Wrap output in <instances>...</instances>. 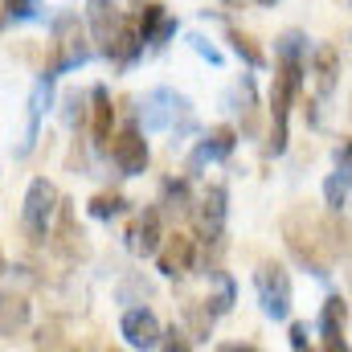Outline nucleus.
I'll return each mask as SVG.
<instances>
[{
	"mask_svg": "<svg viewBox=\"0 0 352 352\" xmlns=\"http://www.w3.org/2000/svg\"><path fill=\"white\" fill-rule=\"evenodd\" d=\"M299 94H303V54H278V74L270 90V152L274 156L287 148V115Z\"/></svg>",
	"mask_w": 352,
	"mask_h": 352,
	"instance_id": "obj_1",
	"label": "nucleus"
},
{
	"mask_svg": "<svg viewBox=\"0 0 352 352\" xmlns=\"http://www.w3.org/2000/svg\"><path fill=\"white\" fill-rule=\"evenodd\" d=\"M283 234H287V246L299 263L307 266L316 278H328L332 274V246L324 238V226H316L307 213H291L283 221Z\"/></svg>",
	"mask_w": 352,
	"mask_h": 352,
	"instance_id": "obj_2",
	"label": "nucleus"
},
{
	"mask_svg": "<svg viewBox=\"0 0 352 352\" xmlns=\"http://www.w3.org/2000/svg\"><path fill=\"white\" fill-rule=\"evenodd\" d=\"M58 205H62V192L54 188V180L37 176V180L29 184V192H25V213H21L29 238H45V234H50V226H54V217H58Z\"/></svg>",
	"mask_w": 352,
	"mask_h": 352,
	"instance_id": "obj_3",
	"label": "nucleus"
},
{
	"mask_svg": "<svg viewBox=\"0 0 352 352\" xmlns=\"http://www.w3.org/2000/svg\"><path fill=\"white\" fill-rule=\"evenodd\" d=\"M140 119H144V131H168V127H176V119L192 127L188 102H184L176 90H164V87H160V90H148V94H144Z\"/></svg>",
	"mask_w": 352,
	"mask_h": 352,
	"instance_id": "obj_4",
	"label": "nucleus"
},
{
	"mask_svg": "<svg viewBox=\"0 0 352 352\" xmlns=\"http://www.w3.org/2000/svg\"><path fill=\"white\" fill-rule=\"evenodd\" d=\"M54 33H58V41H54V62H50V70H45V78H58V70H70V66H82L90 58V45L87 37H82V29H78V21L66 12V16H58V25H54Z\"/></svg>",
	"mask_w": 352,
	"mask_h": 352,
	"instance_id": "obj_5",
	"label": "nucleus"
},
{
	"mask_svg": "<svg viewBox=\"0 0 352 352\" xmlns=\"http://www.w3.org/2000/svg\"><path fill=\"white\" fill-rule=\"evenodd\" d=\"M50 246H54V254H62L66 263H82L90 258V242L87 234H82V226H78V217H74V209L62 201L58 205V217H54V226H50Z\"/></svg>",
	"mask_w": 352,
	"mask_h": 352,
	"instance_id": "obj_6",
	"label": "nucleus"
},
{
	"mask_svg": "<svg viewBox=\"0 0 352 352\" xmlns=\"http://www.w3.org/2000/svg\"><path fill=\"white\" fill-rule=\"evenodd\" d=\"M254 287H258V299H263V311L274 320H287L291 311V274L278 263H263L254 274Z\"/></svg>",
	"mask_w": 352,
	"mask_h": 352,
	"instance_id": "obj_7",
	"label": "nucleus"
},
{
	"mask_svg": "<svg viewBox=\"0 0 352 352\" xmlns=\"http://www.w3.org/2000/svg\"><path fill=\"white\" fill-rule=\"evenodd\" d=\"M111 160L123 176H140L148 168V140L140 135V127H123L119 135H111Z\"/></svg>",
	"mask_w": 352,
	"mask_h": 352,
	"instance_id": "obj_8",
	"label": "nucleus"
},
{
	"mask_svg": "<svg viewBox=\"0 0 352 352\" xmlns=\"http://www.w3.org/2000/svg\"><path fill=\"white\" fill-rule=\"evenodd\" d=\"M119 332H123V340H127L131 349H156L160 336H164V328H160V320H156L152 307H131V311H123Z\"/></svg>",
	"mask_w": 352,
	"mask_h": 352,
	"instance_id": "obj_9",
	"label": "nucleus"
},
{
	"mask_svg": "<svg viewBox=\"0 0 352 352\" xmlns=\"http://www.w3.org/2000/svg\"><path fill=\"white\" fill-rule=\"evenodd\" d=\"M156 263H160V270H164L168 278L192 274V266H197V242H192L188 234H168L164 246L156 250Z\"/></svg>",
	"mask_w": 352,
	"mask_h": 352,
	"instance_id": "obj_10",
	"label": "nucleus"
},
{
	"mask_svg": "<svg viewBox=\"0 0 352 352\" xmlns=\"http://www.w3.org/2000/svg\"><path fill=\"white\" fill-rule=\"evenodd\" d=\"M226 188L221 184H209L205 197L197 201V230L205 242H221V226H226Z\"/></svg>",
	"mask_w": 352,
	"mask_h": 352,
	"instance_id": "obj_11",
	"label": "nucleus"
},
{
	"mask_svg": "<svg viewBox=\"0 0 352 352\" xmlns=\"http://www.w3.org/2000/svg\"><path fill=\"white\" fill-rule=\"evenodd\" d=\"M102 50H107V58H111L115 66H131V62L144 54V41H140V25H135L131 16H123V21H119V29L111 33V41H107Z\"/></svg>",
	"mask_w": 352,
	"mask_h": 352,
	"instance_id": "obj_12",
	"label": "nucleus"
},
{
	"mask_svg": "<svg viewBox=\"0 0 352 352\" xmlns=\"http://www.w3.org/2000/svg\"><path fill=\"white\" fill-rule=\"evenodd\" d=\"M234 144H238V131H234V127H213V131L201 140V148L192 152L188 168H192V173H201L205 164H213V160H226V156L234 152Z\"/></svg>",
	"mask_w": 352,
	"mask_h": 352,
	"instance_id": "obj_13",
	"label": "nucleus"
},
{
	"mask_svg": "<svg viewBox=\"0 0 352 352\" xmlns=\"http://www.w3.org/2000/svg\"><path fill=\"white\" fill-rule=\"evenodd\" d=\"M344 324H349V303L340 295L324 299V307H320V332H324V349L328 352L344 349Z\"/></svg>",
	"mask_w": 352,
	"mask_h": 352,
	"instance_id": "obj_14",
	"label": "nucleus"
},
{
	"mask_svg": "<svg viewBox=\"0 0 352 352\" xmlns=\"http://www.w3.org/2000/svg\"><path fill=\"white\" fill-rule=\"evenodd\" d=\"M135 25H140V41H144V45H164L176 33V21L164 12V4H148Z\"/></svg>",
	"mask_w": 352,
	"mask_h": 352,
	"instance_id": "obj_15",
	"label": "nucleus"
},
{
	"mask_svg": "<svg viewBox=\"0 0 352 352\" xmlns=\"http://www.w3.org/2000/svg\"><path fill=\"white\" fill-rule=\"evenodd\" d=\"M111 123H115L111 90L94 87L90 90V131H94V144H111Z\"/></svg>",
	"mask_w": 352,
	"mask_h": 352,
	"instance_id": "obj_16",
	"label": "nucleus"
},
{
	"mask_svg": "<svg viewBox=\"0 0 352 352\" xmlns=\"http://www.w3.org/2000/svg\"><path fill=\"white\" fill-rule=\"evenodd\" d=\"M336 78H340V54L332 45H320L316 58H311V82L320 94H332L336 90Z\"/></svg>",
	"mask_w": 352,
	"mask_h": 352,
	"instance_id": "obj_17",
	"label": "nucleus"
},
{
	"mask_svg": "<svg viewBox=\"0 0 352 352\" xmlns=\"http://www.w3.org/2000/svg\"><path fill=\"white\" fill-rule=\"evenodd\" d=\"M29 324V299L25 295H0V340H8V336H16L21 328Z\"/></svg>",
	"mask_w": 352,
	"mask_h": 352,
	"instance_id": "obj_18",
	"label": "nucleus"
},
{
	"mask_svg": "<svg viewBox=\"0 0 352 352\" xmlns=\"http://www.w3.org/2000/svg\"><path fill=\"white\" fill-rule=\"evenodd\" d=\"M131 246L140 254H156L160 250V209H144V217L131 230Z\"/></svg>",
	"mask_w": 352,
	"mask_h": 352,
	"instance_id": "obj_19",
	"label": "nucleus"
},
{
	"mask_svg": "<svg viewBox=\"0 0 352 352\" xmlns=\"http://www.w3.org/2000/svg\"><path fill=\"white\" fill-rule=\"evenodd\" d=\"M160 205L168 209V213H188L192 209V192H188V180H164L160 184Z\"/></svg>",
	"mask_w": 352,
	"mask_h": 352,
	"instance_id": "obj_20",
	"label": "nucleus"
},
{
	"mask_svg": "<svg viewBox=\"0 0 352 352\" xmlns=\"http://www.w3.org/2000/svg\"><path fill=\"white\" fill-rule=\"evenodd\" d=\"M205 274L217 283V295H209L205 307H209L213 316H226V311L234 307V283H230V274H221V270H205Z\"/></svg>",
	"mask_w": 352,
	"mask_h": 352,
	"instance_id": "obj_21",
	"label": "nucleus"
},
{
	"mask_svg": "<svg viewBox=\"0 0 352 352\" xmlns=\"http://www.w3.org/2000/svg\"><path fill=\"white\" fill-rule=\"evenodd\" d=\"M324 197H328L332 209H344L352 201V173H340V168H336V173L324 180Z\"/></svg>",
	"mask_w": 352,
	"mask_h": 352,
	"instance_id": "obj_22",
	"label": "nucleus"
},
{
	"mask_svg": "<svg viewBox=\"0 0 352 352\" xmlns=\"http://www.w3.org/2000/svg\"><path fill=\"white\" fill-rule=\"evenodd\" d=\"M238 111H242V127L254 135L258 131V107H254V82L250 78H242V87H238Z\"/></svg>",
	"mask_w": 352,
	"mask_h": 352,
	"instance_id": "obj_23",
	"label": "nucleus"
},
{
	"mask_svg": "<svg viewBox=\"0 0 352 352\" xmlns=\"http://www.w3.org/2000/svg\"><path fill=\"white\" fill-rule=\"evenodd\" d=\"M230 41H234V50H238V58H246V66H266V54L254 45V37L250 33H238V29H230Z\"/></svg>",
	"mask_w": 352,
	"mask_h": 352,
	"instance_id": "obj_24",
	"label": "nucleus"
},
{
	"mask_svg": "<svg viewBox=\"0 0 352 352\" xmlns=\"http://www.w3.org/2000/svg\"><path fill=\"white\" fill-rule=\"evenodd\" d=\"M123 209H127V201H123L119 192H98V197L90 201V213H94V217H102V221H107V217H119Z\"/></svg>",
	"mask_w": 352,
	"mask_h": 352,
	"instance_id": "obj_25",
	"label": "nucleus"
},
{
	"mask_svg": "<svg viewBox=\"0 0 352 352\" xmlns=\"http://www.w3.org/2000/svg\"><path fill=\"white\" fill-rule=\"evenodd\" d=\"M62 115H66V123H70V127H78V123H82V94H78V90H74V94H66V111H62Z\"/></svg>",
	"mask_w": 352,
	"mask_h": 352,
	"instance_id": "obj_26",
	"label": "nucleus"
},
{
	"mask_svg": "<svg viewBox=\"0 0 352 352\" xmlns=\"http://www.w3.org/2000/svg\"><path fill=\"white\" fill-rule=\"evenodd\" d=\"M4 4H8V16H16V21L33 16V8H37V0H4Z\"/></svg>",
	"mask_w": 352,
	"mask_h": 352,
	"instance_id": "obj_27",
	"label": "nucleus"
},
{
	"mask_svg": "<svg viewBox=\"0 0 352 352\" xmlns=\"http://www.w3.org/2000/svg\"><path fill=\"white\" fill-rule=\"evenodd\" d=\"M188 45H192V50H197V54H201V58H209V62H213V66H217V62H221V54H217V50H213V45H209V41H205V37H188Z\"/></svg>",
	"mask_w": 352,
	"mask_h": 352,
	"instance_id": "obj_28",
	"label": "nucleus"
},
{
	"mask_svg": "<svg viewBox=\"0 0 352 352\" xmlns=\"http://www.w3.org/2000/svg\"><path fill=\"white\" fill-rule=\"evenodd\" d=\"M336 168H340V173H352V140H344V144L336 148Z\"/></svg>",
	"mask_w": 352,
	"mask_h": 352,
	"instance_id": "obj_29",
	"label": "nucleus"
},
{
	"mask_svg": "<svg viewBox=\"0 0 352 352\" xmlns=\"http://www.w3.org/2000/svg\"><path fill=\"white\" fill-rule=\"evenodd\" d=\"M291 349H307V328L303 324H291Z\"/></svg>",
	"mask_w": 352,
	"mask_h": 352,
	"instance_id": "obj_30",
	"label": "nucleus"
},
{
	"mask_svg": "<svg viewBox=\"0 0 352 352\" xmlns=\"http://www.w3.org/2000/svg\"><path fill=\"white\" fill-rule=\"evenodd\" d=\"M258 4H274V0H258Z\"/></svg>",
	"mask_w": 352,
	"mask_h": 352,
	"instance_id": "obj_31",
	"label": "nucleus"
},
{
	"mask_svg": "<svg viewBox=\"0 0 352 352\" xmlns=\"http://www.w3.org/2000/svg\"><path fill=\"white\" fill-rule=\"evenodd\" d=\"M0 25H4V12H0Z\"/></svg>",
	"mask_w": 352,
	"mask_h": 352,
	"instance_id": "obj_32",
	"label": "nucleus"
},
{
	"mask_svg": "<svg viewBox=\"0 0 352 352\" xmlns=\"http://www.w3.org/2000/svg\"><path fill=\"white\" fill-rule=\"evenodd\" d=\"M226 4H234V0H226Z\"/></svg>",
	"mask_w": 352,
	"mask_h": 352,
	"instance_id": "obj_33",
	"label": "nucleus"
}]
</instances>
